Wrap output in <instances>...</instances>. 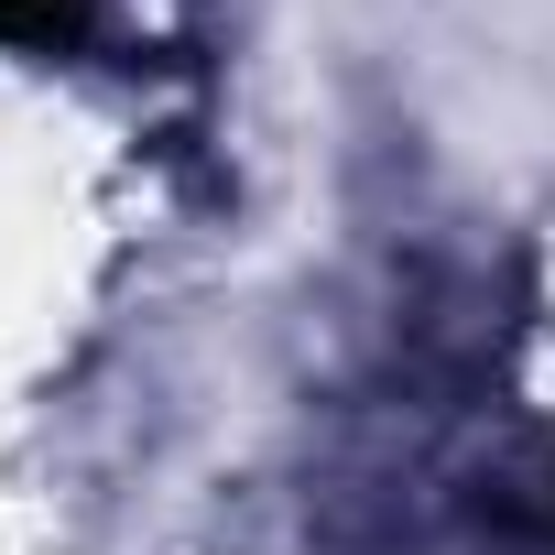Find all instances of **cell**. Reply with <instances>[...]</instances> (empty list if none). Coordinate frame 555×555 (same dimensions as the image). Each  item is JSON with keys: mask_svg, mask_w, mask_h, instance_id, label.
I'll return each mask as SVG.
<instances>
[{"mask_svg": "<svg viewBox=\"0 0 555 555\" xmlns=\"http://www.w3.org/2000/svg\"><path fill=\"white\" fill-rule=\"evenodd\" d=\"M77 12H88V0H0V34H12V44H66Z\"/></svg>", "mask_w": 555, "mask_h": 555, "instance_id": "6da1fadb", "label": "cell"}]
</instances>
